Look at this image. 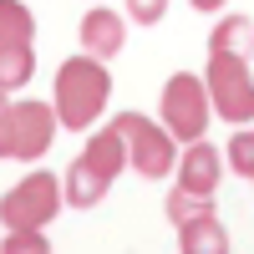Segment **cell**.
I'll list each match as a JSON object with an SVG mask.
<instances>
[{
	"label": "cell",
	"instance_id": "cell-1",
	"mask_svg": "<svg viewBox=\"0 0 254 254\" xmlns=\"http://www.w3.org/2000/svg\"><path fill=\"white\" fill-rule=\"evenodd\" d=\"M107 92H112V81H107V71H102V61L97 56H76L56 76V117L66 127H87L92 117H102Z\"/></svg>",
	"mask_w": 254,
	"mask_h": 254
},
{
	"label": "cell",
	"instance_id": "cell-2",
	"mask_svg": "<svg viewBox=\"0 0 254 254\" xmlns=\"http://www.w3.org/2000/svg\"><path fill=\"white\" fill-rule=\"evenodd\" d=\"M163 127L168 137H183V142H198L203 127H208V102H203V87L198 76H173L163 87Z\"/></svg>",
	"mask_w": 254,
	"mask_h": 254
},
{
	"label": "cell",
	"instance_id": "cell-3",
	"mask_svg": "<svg viewBox=\"0 0 254 254\" xmlns=\"http://www.w3.org/2000/svg\"><path fill=\"white\" fill-rule=\"evenodd\" d=\"M208 97H214L219 117H229V122L254 117V81L244 76V56H234V51H214V71H208Z\"/></svg>",
	"mask_w": 254,
	"mask_h": 254
},
{
	"label": "cell",
	"instance_id": "cell-4",
	"mask_svg": "<svg viewBox=\"0 0 254 254\" xmlns=\"http://www.w3.org/2000/svg\"><path fill=\"white\" fill-rule=\"evenodd\" d=\"M117 147H122V137H117V127H112V132H102L92 142V153H81V163L71 168V203L76 208H92L102 193H107V183L117 173V158H122Z\"/></svg>",
	"mask_w": 254,
	"mask_h": 254
},
{
	"label": "cell",
	"instance_id": "cell-5",
	"mask_svg": "<svg viewBox=\"0 0 254 254\" xmlns=\"http://www.w3.org/2000/svg\"><path fill=\"white\" fill-rule=\"evenodd\" d=\"M61 208V193H56V178L51 173H31L26 183H15L5 203H0V219L10 229H41L51 214Z\"/></svg>",
	"mask_w": 254,
	"mask_h": 254
},
{
	"label": "cell",
	"instance_id": "cell-6",
	"mask_svg": "<svg viewBox=\"0 0 254 254\" xmlns=\"http://www.w3.org/2000/svg\"><path fill=\"white\" fill-rule=\"evenodd\" d=\"M31 76V15L15 0H0V87H20Z\"/></svg>",
	"mask_w": 254,
	"mask_h": 254
},
{
	"label": "cell",
	"instance_id": "cell-7",
	"mask_svg": "<svg viewBox=\"0 0 254 254\" xmlns=\"http://www.w3.org/2000/svg\"><path fill=\"white\" fill-rule=\"evenodd\" d=\"M117 137L132 142V153H127V158H132V168H137L142 178H163L168 168L178 163V158H173V142H168V127L158 132V127H147V122L132 117V112L117 117Z\"/></svg>",
	"mask_w": 254,
	"mask_h": 254
},
{
	"label": "cell",
	"instance_id": "cell-8",
	"mask_svg": "<svg viewBox=\"0 0 254 254\" xmlns=\"http://www.w3.org/2000/svg\"><path fill=\"white\" fill-rule=\"evenodd\" d=\"M51 132H56V112L46 102L10 107V158H41L51 147Z\"/></svg>",
	"mask_w": 254,
	"mask_h": 254
},
{
	"label": "cell",
	"instance_id": "cell-9",
	"mask_svg": "<svg viewBox=\"0 0 254 254\" xmlns=\"http://www.w3.org/2000/svg\"><path fill=\"white\" fill-rule=\"evenodd\" d=\"M178 163H183V178H178L183 193H198V198L214 193V183H219V153L208 142H188V153Z\"/></svg>",
	"mask_w": 254,
	"mask_h": 254
},
{
	"label": "cell",
	"instance_id": "cell-10",
	"mask_svg": "<svg viewBox=\"0 0 254 254\" xmlns=\"http://www.w3.org/2000/svg\"><path fill=\"white\" fill-rule=\"evenodd\" d=\"M81 41H87V56H117L122 51V20L112 10H87L81 20Z\"/></svg>",
	"mask_w": 254,
	"mask_h": 254
},
{
	"label": "cell",
	"instance_id": "cell-11",
	"mask_svg": "<svg viewBox=\"0 0 254 254\" xmlns=\"http://www.w3.org/2000/svg\"><path fill=\"white\" fill-rule=\"evenodd\" d=\"M178 229H183V249H188V254H198V249L224 254V249H229V239H224V229L214 224V214H198V219H188V224H178Z\"/></svg>",
	"mask_w": 254,
	"mask_h": 254
},
{
	"label": "cell",
	"instance_id": "cell-12",
	"mask_svg": "<svg viewBox=\"0 0 254 254\" xmlns=\"http://www.w3.org/2000/svg\"><path fill=\"white\" fill-rule=\"evenodd\" d=\"M198 214H214V208H208V198L183 193V188H178L173 198H168V219H173V224H188V219H198Z\"/></svg>",
	"mask_w": 254,
	"mask_h": 254
},
{
	"label": "cell",
	"instance_id": "cell-13",
	"mask_svg": "<svg viewBox=\"0 0 254 254\" xmlns=\"http://www.w3.org/2000/svg\"><path fill=\"white\" fill-rule=\"evenodd\" d=\"M229 163H234V173L254 178V132H239L234 142H229Z\"/></svg>",
	"mask_w": 254,
	"mask_h": 254
},
{
	"label": "cell",
	"instance_id": "cell-14",
	"mask_svg": "<svg viewBox=\"0 0 254 254\" xmlns=\"http://www.w3.org/2000/svg\"><path fill=\"white\" fill-rule=\"evenodd\" d=\"M244 41H249V20H224L219 36H214V51H234V56H239Z\"/></svg>",
	"mask_w": 254,
	"mask_h": 254
},
{
	"label": "cell",
	"instance_id": "cell-15",
	"mask_svg": "<svg viewBox=\"0 0 254 254\" xmlns=\"http://www.w3.org/2000/svg\"><path fill=\"white\" fill-rule=\"evenodd\" d=\"M163 10H168V0H127V15H132L137 26H153Z\"/></svg>",
	"mask_w": 254,
	"mask_h": 254
},
{
	"label": "cell",
	"instance_id": "cell-16",
	"mask_svg": "<svg viewBox=\"0 0 254 254\" xmlns=\"http://www.w3.org/2000/svg\"><path fill=\"white\" fill-rule=\"evenodd\" d=\"M0 158H10V107H5V87H0Z\"/></svg>",
	"mask_w": 254,
	"mask_h": 254
},
{
	"label": "cell",
	"instance_id": "cell-17",
	"mask_svg": "<svg viewBox=\"0 0 254 254\" xmlns=\"http://www.w3.org/2000/svg\"><path fill=\"white\" fill-rule=\"evenodd\" d=\"M224 0H193V10H219Z\"/></svg>",
	"mask_w": 254,
	"mask_h": 254
}]
</instances>
